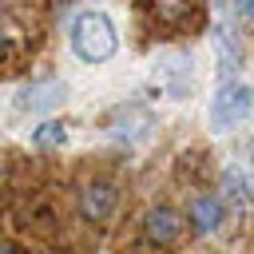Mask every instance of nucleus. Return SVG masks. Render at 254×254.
<instances>
[{
  "label": "nucleus",
  "instance_id": "10",
  "mask_svg": "<svg viewBox=\"0 0 254 254\" xmlns=\"http://www.w3.org/2000/svg\"><path fill=\"white\" fill-rule=\"evenodd\" d=\"M234 12H238V20H250L254 16V0H234Z\"/></svg>",
  "mask_w": 254,
  "mask_h": 254
},
{
  "label": "nucleus",
  "instance_id": "9",
  "mask_svg": "<svg viewBox=\"0 0 254 254\" xmlns=\"http://www.w3.org/2000/svg\"><path fill=\"white\" fill-rule=\"evenodd\" d=\"M190 8H194V0H155V12H159V20H167V24H179V20H187V16H190Z\"/></svg>",
  "mask_w": 254,
  "mask_h": 254
},
{
  "label": "nucleus",
  "instance_id": "11",
  "mask_svg": "<svg viewBox=\"0 0 254 254\" xmlns=\"http://www.w3.org/2000/svg\"><path fill=\"white\" fill-rule=\"evenodd\" d=\"M0 254H16V250H12V246H8V242H0Z\"/></svg>",
  "mask_w": 254,
  "mask_h": 254
},
{
  "label": "nucleus",
  "instance_id": "1",
  "mask_svg": "<svg viewBox=\"0 0 254 254\" xmlns=\"http://www.w3.org/2000/svg\"><path fill=\"white\" fill-rule=\"evenodd\" d=\"M119 48V36H115V24L103 16V12H83L75 16L71 24V52L83 60V64H103L111 60Z\"/></svg>",
  "mask_w": 254,
  "mask_h": 254
},
{
  "label": "nucleus",
  "instance_id": "2",
  "mask_svg": "<svg viewBox=\"0 0 254 254\" xmlns=\"http://www.w3.org/2000/svg\"><path fill=\"white\" fill-rule=\"evenodd\" d=\"M250 111H254V91L246 87V83H238V79H230V83H222L218 87V95L210 99V131H234L238 123H246L250 119Z\"/></svg>",
  "mask_w": 254,
  "mask_h": 254
},
{
  "label": "nucleus",
  "instance_id": "5",
  "mask_svg": "<svg viewBox=\"0 0 254 254\" xmlns=\"http://www.w3.org/2000/svg\"><path fill=\"white\" fill-rule=\"evenodd\" d=\"M187 218H190L194 234H214V230L222 226V218H226V206H222V198H218V194H194V198H190Z\"/></svg>",
  "mask_w": 254,
  "mask_h": 254
},
{
  "label": "nucleus",
  "instance_id": "3",
  "mask_svg": "<svg viewBox=\"0 0 254 254\" xmlns=\"http://www.w3.org/2000/svg\"><path fill=\"white\" fill-rule=\"evenodd\" d=\"M115 206H119V187L111 179H95V183H87L79 190V218L91 222V226L107 222L115 214Z\"/></svg>",
  "mask_w": 254,
  "mask_h": 254
},
{
  "label": "nucleus",
  "instance_id": "4",
  "mask_svg": "<svg viewBox=\"0 0 254 254\" xmlns=\"http://www.w3.org/2000/svg\"><path fill=\"white\" fill-rule=\"evenodd\" d=\"M183 214L175 210V206H151L147 214H143V238L151 242V246H171V242H179L183 238Z\"/></svg>",
  "mask_w": 254,
  "mask_h": 254
},
{
  "label": "nucleus",
  "instance_id": "6",
  "mask_svg": "<svg viewBox=\"0 0 254 254\" xmlns=\"http://www.w3.org/2000/svg\"><path fill=\"white\" fill-rule=\"evenodd\" d=\"M64 99V87L60 83H32V87H24L20 95H16V107L20 111H48V107H56Z\"/></svg>",
  "mask_w": 254,
  "mask_h": 254
},
{
  "label": "nucleus",
  "instance_id": "7",
  "mask_svg": "<svg viewBox=\"0 0 254 254\" xmlns=\"http://www.w3.org/2000/svg\"><path fill=\"white\" fill-rule=\"evenodd\" d=\"M250 202V179L242 167H226L222 171V206H234V210H246Z\"/></svg>",
  "mask_w": 254,
  "mask_h": 254
},
{
  "label": "nucleus",
  "instance_id": "8",
  "mask_svg": "<svg viewBox=\"0 0 254 254\" xmlns=\"http://www.w3.org/2000/svg\"><path fill=\"white\" fill-rule=\"evenodd\" d=\"M64 143H67V127L56 123V119H48V123H40V127L32 131V147H40V151H56V147H64Z\"/></svg>",
  "mask_w": 254,
  "mask_h": 254
}]
</instances>
